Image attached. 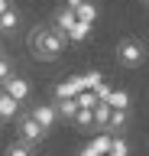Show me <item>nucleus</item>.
<instances>
[{"label":"nucleus","mask_w":149,"mask_h":156,"mask_svg":"<svg viewBox=\"0 0 149 156\" xmlns=\"http://www.w3.org/2000/svg\"><path fill=\"white\" fill-rule=\"evenodd\" d=\"M97 81H104V75H100V72H88V75H84V88H94Z\"/></svg>","instance_id":"obj_20"},{"label":"nucleus","mask_w":149,"mask_h":156,"mask_svg":"<svg viewBox=\"0 0 149 156\" xmlns=\"http://www.w3.org/2000/svg\"><path fill=\"white\" fill-rule=\"evenodd\" d=\"M107 104H110V107H123V111H127V107H130V94H127V91H113V88H110Z\"/></svg>","instance_id":"obj_15"},{"label":"nucleus","mask_w":149,"mask_h":156,"mask_svg":"<svg viewBox=\"0 0 149 156\" xmlns=\"http://www.w3.org/2000/svg\"><path fill=\"white\" fill-rule=\"evenodd\" d=\"M3 156H32V143H23V140L20 143H10Z\"/></svg>","instance_id":"obj_17"},{"label":"nucleus","mask_w":149,"mask_h":156,"mask_svg":"<svg viewBox=\"0 0 149 156\" xmlns=\"http://www.w3.org/2000/svg\"><path fill=\"white\" fill-rule=\"evenodd\" d=\"M107 120H110V104L107 101H97V104H94V124L107 127Z\"/></svg>","instance_id":"obj_14"},{"label":"nucleus","mask_w":149,"mask_h":156,"mask_svg":"<svg viewBox=\"0 0 149 156\" xmlns=\"http://www.w3.org/2000/svg\"><path fill=\"white\" fill-rule=\"evenodd\" d=\"M16 133H20L23 143H42V136H46V130H42V124L36 120L32 114H16Z\"/></svg>","instance_id":"obj_3"},{"label":"nucleus","mask_w":149,"mask_h":156,"mask_svg":"<svg viewBox=\"0 0 149 156\" xmlns=\"http://www.w3.org/2000/svg\"><path fill=\"white\" fill-rule=\"evenodd\" d=\"M75 20H78V16H75V10L65 7V10H59V16H55V26H59L62 33H68V29L75 26Z\"/></svg>","instance_id":"obj_13"},{"label":"nucleus","mask_w":149,"mask_h":156,"mask_svg":"<svg viewBox=\"0 0 149 156\" xmlns=\"http://www.w3.org/2000/svg\"><path fill=\"white\" fill-rule=\"evenodd\" d=\"M127 111H123V107H110V120H107V127H104V130H110V133H120V130H123V127H127Z\"/></svg>","instance_id":"obj_8"},{"label":"nucleus","mask_w":149,"mask_h":156,"mask_svg":"<svg viewBox=\"0 0 149 156\" xmlns=\"http://www.w3.org/2000/svg\"><path fill=\"white\" fill-rule=\"evenodd\" d=\"M20 26V13H16V10H3V13H0V29H3V33H13V29Z\"/></svg>","instance_id":"obj_12"},{"label":"nucleus","mask_w":149,"mask_h":156,"mask_svg":"<svg viewBox=\"0 0 149 156\" xmlns=\"http://www.w3.org/2000/svg\"><path fill=\"white\" fill-rule=\"evenodd\" d=\"M0 88H3V91H7L10 98H16L20 104L26 101V98H29V91H32V88H29V81H26V78H20V75H10V78H7V81H3Z\"/></svg>","instance_id":"obj_4"},{"label":"nucleus","mask_w":149,"mask_h":156,"mask_svg":"<svg viewBox=\"0 0 149 156\" xmlns=\"http://www.w3.org/2000/svg\"><path fill=\"white\" fill-rule=\"evenodd\" d=\"M110 153L113 156H130V143L123 136H113V140H110Z\"/></svg>","instance_id":"obj_18"},{"label":"nucleus","mask_w":149,"mask_h":156,"mask_svg":"<svg viewBox=\"0 0 149 156\" xmlns=\"http://www.w3.org/2000/svg\"><path fill=\"white\" fill-rule=\"evenodd\" d=\"M78 3H81V0H68V3H65V7H71V10H75V7H78Z\"/></svg>","instance_id":"obj_22"},{"label":"nucleus","mask_w":149,"mask_h":156,"mask_svg":"<svg viewBox=\"0 0 149 156\" xmlns=\"http://www.w3.org/2000/svg\"><path fill=\"white\" fill-rule=\"evenodd\" d=\"M75 16H78V20H84V23H91V26H94V20H97V7H94L91 0H81L78 7H75Z\"/></svg>","instance_id":"obj_11"},{"label":"nucleus","mask_w":149,"mask_h":156,"mask_svg":"<svg viewBox=\"0 0 149 156\" xmlns=\"http://www.w3.org/2000/svg\"><path fill=\"white\" fill-rule=\"evenodd\" d=\"M104 156H113V153H104Z\"/></svg>","instance_id":"obj_23"},{"label":"nucleus","mask_w":149,"mask_h":156,"mask_svg":"<svg viewBox=\"0 0 149 156\" xmlns=\"http://www.w3.org/2000/svg\"><path fill=\"white\" fill-rule=\"evenodd\" d=\"M16 114H20V101L10 98L3 88H0V117H3V120H13Z\"/></svg>","instance_id":"obj_7"},{"label":"nucleus","mask_w":149,"mask_h":156,"mask_svg":"<svg viewBox=\"0 0 149 156\" xmlns=\"http://www.w3.org/2000/svg\"><path fill=\"white\" fill-rule=\"evenodd\" d=\"M71 120H75L78 127H91L94 124V107H78V114L71 117Z\"/></svg>","instance_id":"obj_16"},{"label":"nucleus","mask_w":149,"mask_h":156,"mask_svg":"<svg viewBox=\"0 0 149 156\" xmlns=\"http://www.w3.org/2000/svg\"><path fill=\"white\" fill-rule=\"evenodd\" d=\"M0 33H3V29H0Z\"/></svg>","instance_id":"obj_24"},{"label":"nucleus","mask_w":149,"mask_h":156,"mask_svg":"<svg viewBox=\"0 0 149 156\" xmlns=\"http://www.w3.org/2000/svg\"><path fill=\"white\" fill-rule=\"evenodd\" d=\"M3 10H10V0H0V13H3Z\"/></svg>","instance_id":"obj_21"},{"label":"nucleus","mask_w":149,"mask_h":156,"mask_svg":"<svg viewBox=\"0 0 149 156\" xmlns=\"http://www.w3.org/2000/svg\"><path fill=\"white\" fill-rule=\"evenodd\" d=\"M78 91H84V75H71L55 88V98H78Z\"/></svg>","instance_id":"obj_6"},{"label":"nucleus","mask_w":149,"mask_h":156,"mask_svg":"<svg viewBox=\"0 0 149 156\" xmlns=\"http://www.w3.org/2000/svg\"><path fill=\"white\" fill-rule=\"evenodd\" d=\"M88 36H91V23H84V20H75V26L65 33V39H71V42H84Z\"/></svg>","instance_id":"obj_9"},{"label":"nucleus","mask_w":149,"mask_h":156,"mask_svg":"<svg viewBox=\"0 0 149 156\" xmlns=\"http://www.w3.org/2000/svg\"><path fill=\"white\" fill-rule=\"evenodd\" d=\"M29 114L36 117V120L42 124V130L49 133L52 127H55V120H59V107H55V104H36V107L29 111Z\"/></svg>","instance_id":"obj_5"},{"label":"nucleus","mask_w":149,"mask_h":156,"mask_svg":"<svg viewBox=\"0 0 149 156\" xmlns=\"http://www.w3.org/2000/svg\"><path fill=\"white\" fill-rule=\"evenodd\" d=\"M55 107H59V117H75L78 114V98H55Z\"/></svg>","instance_id":"obj_10"},{"label":"nucleus","mask_w":149,"mask_h":156,"mask_svg":"<svg viewBox=\"0 0 149 156\" xmlns=\"http://www.w3.org/2000/svg\"><path fill=\"white\" fill-rule=\"evenodd\" d=\"M13 75V65H10V58H0V85L7 81V78Z\"/></svg>","instance_id":"obj_19"},{"label":"nucleus","mask_w":149,"mask_h":156,"mask_svg":"<svg viewBox=\"0 0 149 156\" xmlns=\"http://www.w3.org/2000/svg\"><path fill=\"white\" fill-rule=\"evenodd\" d=\"M117 62L123 68H139L143 62H146V49H143V42H136V39H120Z\"/></svg>","instance_id":"obj_2"},{"label":"nucleus","mask_w":149,"mask_h":156,"mask_svg":"<svg viewBox=\"0 0 149 156\" xmlns=\"http://www.w3.org/2000/svg\"><path fill=\"white\" fill-rule=\"evenodd\" d=\"M32 46H36L39 58H55V55H62V49H65V33H62L59 26H52V29H39Z\"/></svg>","instance_id":"obj_1"}]
</instances>
